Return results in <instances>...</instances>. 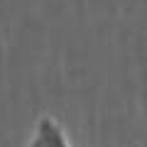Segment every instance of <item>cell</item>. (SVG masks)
I'll return each instance as SVG.
<instances>
[{
    "mask_svg": "<svg viewBox=\"0 0 147 147\" xmlns=\"http://www.w3.org/2000/svg\"><path fill=\"white\" fill-rule=\"evenodd\" d=\"M25 147H71V142H69L64 127L59 125L52 115H42L37 120L32 140L27 142Z\"/></svg>",
    "mask_w": 147,
    "mask_h": 147,
    "instance_id": "1",
    "label": "cell"
}]
</instances>
